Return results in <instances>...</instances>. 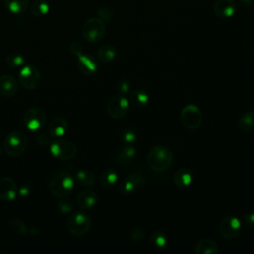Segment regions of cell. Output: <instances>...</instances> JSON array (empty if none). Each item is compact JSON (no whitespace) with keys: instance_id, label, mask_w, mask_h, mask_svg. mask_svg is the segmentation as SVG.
I'll use <instances>...</instances> for the list:
<instances>
[{"instance_id":"6da1fadb","label":"cell","mask_w":254,"mask_h":254,"mask_svg":"<svg viewBox=\"0 0 254 254\" xmlns=\"http://www.w3.org/2000/svg\"><path fill=\"white\" fill-rule=\"evenodd\" d=\"M174 161V155L171 149L166 146L158 145L151 148L146 156L147 166L156 173L168 170Z\"/></svg>"},{"instance_id":"7a4b0ae2","label":"cell","mask_w":254,"mask_h":254,"mask_svg":"<svg viewBox=\"0 0 254 254\" xmlns=\"http://www.w3.org/2000/svg\"><path fill=\"white\" fill-rule=\"evenodd\" d=\"M74 180L69 172L58 171L51 175L48 183L50 192L58 197H67L73 190Z\"/></svg>"},{"instance_id":"3957f363","label":"cell","mask_w":254,"mask_h":254,"mask_svg":"<svg viewBox=\"0 0 254 254\" xmlns=\"http://www.w3.org/2000/svg\"><path fill=\"white\" fill-rule=\"evenodd\" d=\"M28 147V138L24 131L13 130L6 136L3 148L5 153L10 157H19L25 153Z\"/></svg>"},{"instance_id":"277c9868","label":"cell","mask_w":254,"mask_h":254,"mask_svg":"<svg viewBox=\"0 0 254 254\" xmlns=\"http://www.w3.org/2000/svg\"><path fill=\"white\" fill-rule=\"evenodd\" d=\"M105 24L100 18H90L86 20L81 28V34L84 40L89 43L99 42L105 34Z\"/></svg>"},{"instance_id":"5b68a950","label":"cell","mask_w":254,"mask_h":254,"mask_svg":"<svg viewBox=\"0 0 254 254\" xmlns=\"http://www.w3.org/2000/svg\"><path fill=\"white\" fill-rule=\"evenodd\" d=\"M67 230L73 236H83L90 230L91 218L84 212H75L67 219Z\"/></svg>"},{"instance_id":"8992f818","label":"cell","mask_w":254,"mask_h":254,"mask_svg":"<svg viewBox=\"0 0 254 254\" xmlns=\"http://www.w3.org/2000/svg\"><path fill=\"white\" fill-rule=\"evenodd\" d=\"M50 152L58 160L68 161L76 156L77 148L68 140H58L51 144Z\"/></svg>"},{"instance_id":"52a82bcc","label":"cell","mask_w":254,"mask_h":254,"mask_svg":"<svg viewBox=\"0 0 254 254\" xmlns=\"http://www.w3.org/2000/svg\"><path fill=\"white\" fill-rule=\"evenodd\" d=\"M47 121L46 113L42 108L39 107H31L29 108L23 116V122L24 125L29 129L30 131L36 132L45 126Z\"/></svg>"},{"instance_id":"ba28073f","label":"cell","mask_w":254,"mask_h":254,"mask_svg":"<svg viewBox=\"0 0 254 254\" xmlns=\"http://www.w3.org/2000/svg\"><path fill=\"white\" fill-rule=\"evenodd\" d=\"M19 80L24 88L36 89L41 83V73L35 65L26 64L19 71Z\"/></svg>"},{"instance_id":"9c48e42d","label":"cell","mask_w":254,"mask_h":254,"mask_svg":"<svg viewBox=\"0 0 254 254\" xmlns=\"http://www.w3.org/2000/svg\"><path fill=\"white\" fill-rule=\"evenodd\" d=\"M181 120L186 128L197 129L202 122L201 111L196 105L188 104L181 111Z\"/></svg>"},{"instance_id":"30bf717a","label":"cell","mask_w":254,"mask_h":254,"mask_svg":"<svg viewBox=\"0 0 254 254\" xmlns=\"http://www.w3.org/2000/svg\"><path fill=\"white\" fill-rule=\"evenodd\" d=\"M129 105L130 103L124 95H114L108 100L106 104V111L110 117L114 119H120L127 114Z\"/></svg>"},{"instance_id":"8fae6325","label":"cell","mask_w":254,"mask_h":254,"mask_svg":"<svg viewBox=\"0 0 254 254\" xmlns=\"http://www.w3.org/2000/svg\"><path fill=\"white\" fill-rule=\"evenodd\" d=\"M242 223L239 218L235 216L224 217L218 226L219 233L225 239H234L241 232Z\"/></svg>"},{"instance_id":"7c38bea8","label":"cell","mask_w":254,"mask_h":254,"mask_svg":"<svg viewBox=\"0 0 254 254\" xmlns=\"http://www.w3.org/2000/svg\"><path fill=\"white\" fill-rule=\"evenodd\" d=\"M145 183V178L140 173H130L119 185V192L123 195H129L133 193L137 188Z\"/></svg>"},{"instance_id":"4fadbf2b","label":"cell","mask_w":254,"mask_h":254,"mask_svg":"<svg viewBox=\"0 0 254 254\" xmlns=\"http://www.w3.org/2000/svg\"><path fill=\"white\" fill-rule=\"evenodd\" d=\"M76 64L78 70L86 76L93 75L98 68L97 62L95 61V59L92 56L86 54H80L79 56H77Z\"/></svg>"},{"instance_id":"5bb4252c","label":"cell","mask_w":254,"mask_h":254,"mask_svg":"<svg viewBox=\"0 0 254 254\" xmlns=\"http://www.w3.org/2000/svg\"><path fill=\"white\" fill-rule=\"evenodd\" d=\"M18 194V189L16 182L9 178L4 177L0 179V198L5 201H11L16 198Z\"/></svg>"},{"instance_id":"9a60e30c","label":"cell","mask_w":254,"mask_h":254,"mask_svg":"<svg viewBox=\"0 0 254 254\" xmlns=\"http://www.w3.org/2000/svg\"><path fill=\"white\" fill-rule=\"evenodd\" d=\"M216 16L220 18H229L235 14L236 4L234 0H217L213 6Z\"/></svg>"},{"instance_id":"2e32d148","label":"cell","mask_w":254,"mask_h":254,"mask_svg":"<svg viewBox=\"0 0 254 254\" xmlns=\"http://www.w3.org/2000/svg\"><path fill=\"white\" fill-rule=\"evenodd\" d=\"M18 91L17 79L11 74H3L0 77V93L4 96L11 97Z\"/></svg>"},{"instance_id":"e0dca14e","label":"cell","mask_w":254,"mask_h":254,"mask_svg":"<svg viewBox=\"0 0 254 254\" xmlns=\"http://www.w3.org/2000/svg\"><path fill=\"white\" fill-rule=\"evenodd\" d=\"M68 128L67 120L64 117H56L49 124V134L51 137H63Z\"/></svg>"},{"instance_id":"ac0fdd59","label":"cell","mask_w":254,"mask_h":254,"mask_svg":"<svg viewBox=\"0 0 254 254\" xmlns=\"http://www.w3.org/2000/svg\"><path fill=\"white\" fill-rule=\"evenodd\" d=\"M193 180V175L191 171L189 168H180L178 169L174 176H173V181L175 185L179 188H187L189 187Z\"/></svg>"},{"instance_id":"d6986e66","label":"cell","mask_w":254,"mask_h":254,"mask_svg":"<svg viewBox=\"0 0 254 254\" xmlns=\"http://www.w3.org/2000/svg\"><path fill=\"white\" fill-rule=\"evenodd\" d=\"M97 201V195L94 191L90 190H82L78 193L76 197V203L80 208L83 209H89L92 208Z\"/></svg>"},{"instance_id":"ffe728a7","label":"cell","mask_w":254,"mask_h":254,"mask_svg":"<svg viewBox=\"0 0 254 254\" xmlns=\"http://www.w3.org/2000/svg\"><path fill=\"white\" fill-rule=\"evenodd\" d=\"M194 252L196 254H216L218 252V246L214 240L210 238H202L196 242Z\"/></svg>"},{"instance_id":"44dd1931","label":"cell","mask_w":254,"mask_h":254,"mask_svg":"<svg viewBox=\"0 0 254 254\" xmlns=\"http://www.w3.org/2000/svg\"><path fill=\"white\" fill-rule=\"evenodd\" d=\"M128 101L131 105L138 108H142L148 104L149 96L145 91L140 89H135L129 93Z\"/></svg>"},{"instance_id":"7402d4cb","label":"cell","mask_w":254,"mask_h":254,"mask_svg":"<svg viewBox=\"0 0 254 254\" xmlns=\"http://www.w3.org/2000/svg\"><path fill=\"white\" fill-rule=\"evenodd\" d=\"M97 59L103 63V64H107L110 63L111 61H113L116 57V49L113 45L110 44H106V45H102L98 50H97Z\"/></svg>"},{"instance_id":"603a6c76","label":"cell","mask_w":254,"mask_h":254,"mask_svg":"<svg viewBox=\"0 0 254 254\" xmlns=\"http://www.w3.org/2000/svg\"><path fill=\"white\" fill-rule=\"evenodd\" d=\"M238 127L241 131L246 133L254 132V111L244 112L239 117Z\"/></svg>"},{"instance_id":"cb8c5ba5","label":"cell","mask_w":254,"mask_h":254,"mask_svg":"<svg viewBox=\"0 0 254 254\" xmlns=\"http://www.w3.org/2000/svg\"><path fill=\"white\" fill-rule=\"evenodd\" d=\"M75 181L80 186L90 187V186H93L95 184L96 178H95V175L91 171L82 169V170H79V171L76 172Z\"/></svg>"},{"instance_id":"d4e9b609","label":"cell","mask_w":254,"mask_h":254,"mask_svg":"<svg viewBox=\"0 0 254 254\" xmlns=\"http://www.w3.org/2000/svg\"><path fill=\"white\" fill-rule=\"evenodd\" d=\"M5 7L12 14L25 13L29 6V0H4Z\"/></svg>"},{"instance_id":"484cf974","label":"cell","mask_w":254,"mask_h":254,"mask_svg":"<svg viewBox=\"0 0 254 254\" xmlns=\"http://www.w3.org/2000/svg\"><path fill=\"white\" fill-rule=\"evenodd\" d=\"M117 179H118L117 173L112 168L105 169L100 175V183L106 189L113 187L117 182Z\"/></svg>"},{"instance_id":"4316f807","label":"cell","mask_w":254,"mask_h":254,"mask_svg":"<svg viewBox=\"0 0 254 254\" xmlns=\"http://www.w3.org/2000/svg\"><path fill=\"white\" fill-rule=\"evenodd\" d=\"M150 244L156 249H164L168 244V238L166 234L161 230H156L150 235Z\"/></svg>"},{"instance_id":"83f0119b","label":"cell","mask_w":254,"mask_h":254,"mask_svg":"<svg viewBox=\"0 0 254 254\" xmlns=\"http://www.w3.org/2000/svg\"><path fill=\"white\" fill-rule=\"evenodd\" d=\"M136 157V150L131 146H126L120 150L117 155V161L120 164H127Z\"/></svg>"},{"instance_id":"f1b7e54d","label":"cell","mask_w":254,"mask_h":254,"mask_svg":"<svg viewBox=\"0 0 254 254\" xmlns=\"http://www.w3.org/2000/svg\"><path fill=\"white\" fill-rule=\"evenodd\" d=\"M30 12L32 15L36 17L44 16L49 12V3L45 0H36L32 4L30 8Z\"/></svg>"},{"instance_id":"f546056e","label":"cell","mask_w":254,"mask_h":254,"mask_svg":"<svg viewBox=\"0 0 254 254\" xmlns=\"http://www.w3.org/2000/svg\"><path fill=\"white\" fill-rule=\"evenodd\" d=\"M25 63V58L23 55L17 52L10 53L6 58V64L11 68H17L20 66H23Z\"/></svg>"},{"instance_id":"4dcf8cb0","label":"cell","mask_w":254,"mask_h":254,"mask_svg":"<svg viewBox=\"0 0 254 254\" xmlns=\"http://www.w3.org/2000/svg\"><path fill=\"white\" fill-rule=\"evenodd\" d=\"M8 226L13 232L17 234H24L28 231V227L26 223L20 219H16V218L11 219L8 223Z\"/></svg>"},{"instance_id":"1f68e13d","label":"cell","mask_w":254,"mask_h":254,"mask_svg":"<svg viewBox=\"0 0 254 254\" xmlns=\"http://www.w3.org/2000/svg\"><path fill=\"white\" fill-rule=\"evenodd\" d=\"M58 209L61 213H69L73 209V203L71 200L67 199L66 197H63L58 201Z\"/></svg>"},{"instance_id":"d6a6232c","label":"cell","mask_w":254,"mask_h":254,"mask_svg":"<svg viewBox=\"0 0 254 254\" xmlns=\"http://www.w3.org/2000/svg\"><path fill=\"white\" fill-rule=\"evenodd\" d=\"M136 139H137V135L132 129L126 128L121 133V140L127 144L134 143L136 141Z\"/></svg>"},{"instance_id":"836d02e7","label":"cell","mask_w":254,"mask_h":254,"mask_svg":"<svg viewBox=\"0 0 254 254\" xmlns=\"http://www.w3.org/2000/svg\"><path fill=\"white\" fill-rule=\"evenodd\" d=\"M144 235H145V231L141 227H134L130 231V238L133 241H140V240H142L144 238Z\"/></svg>"},{"instance_id":"e575fe53","label":"cell","mask_w":254,"mask_h":254,"mask_svg":"<svg viewBox=\"0 0 254 254\" xmlns=\"http://www.w3.org/2000/svg\"><path fill=\"white\" fill-rule=\"evenodd\" d=\"M18 193H19L20 197H22V198L28 197L32 193V186L30 184H28V183L23 184L20 187V189L18 190Z\"/></svg>"},{"instance_id":"d590c367","label":"cell","mask_w":254,"mask_h":254,"mask_svg":"<svg viewBox=\"0 0 254 254\" xmlns=\"http://www.w3.org/2000/svg\"><path fill=\"white\" fill-rule=\"evenodd\" d=\"M242 222L247 227L254 228V212H248L243 214L242 216Z\"/></svg>"},{"instance_id":"8d00e7d4","label":"cell","mask_w":254,"mask_h":254,"mask_svg":"<svg viewBox=\"0 0 254 254\" xmlns=\"http://www.w3.org/2000/svg\"><path fill=\"white\" fill-rule=\"evenodd\" d=\"M98 15L100 16L101 20L109 21L113 16V11L108 8H101L100 10H98Z\"/></svg>"},{"instance_id":"74e56055","label":"cell","mask_w":254,"mask_h":254,"mask_svg":"<svg viewBox=\"0 0 254 254\" xmlns=\"http://www.w3.org/2000/svg\"><path fill=\"white\" fill-rule=\"evenodd\" d=\"M130 90V83L127 80H121L118 83V92L121 95H125Z\"/></svg>"},{"instance_id":"f35d334b","label":"cell","mask_w":254,"mask_h":254,"mask_svg":"<svg viewBox=\"0 0 254 254\" xmlns=\"http://www.w3.org/2000/svg\"><path fill=\"white\" fill-rule=\"evenodd\" d=\"M70 51L73 55H75L76 57L79 56L80 54H82V51H83V47L80 43L78 42H73L71 45H70Z\"/></svg>"},{"instance_id":"ab89813d","label":"cell","mask_w":254,"mask_h":254,"mask_svg":"<svg viewBox=\"0 0 254 254\" xmlns=\"http://www.w3.org/2000/svg\"><path fill=\"white\" fill-rule=\"evenodd\" d=\"M238 2L244 7H250L253 4V0H238Z\"/></svg>"},{"instance_id":"60d3db41","label":"cell","mask_w":254,"mask_h":254,"mask_svg":"<svg viewBox=\"0 0 254 254\" xmlns=\"http://www.w3.org/2000/svg\"><path fill=\"white\" fill-rule=\"evenodd\" d=\"M0 153H1V147H0Z\"/></svg>"}]
</instances>
